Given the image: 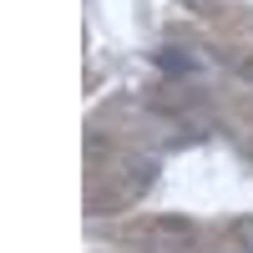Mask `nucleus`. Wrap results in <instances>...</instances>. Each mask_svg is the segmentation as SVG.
Here are the masks:
<instances>
[{
  "label": "nucleus",
  "mask_w": 253,
  "mask_h": 253,
  "mask_svg": "<svg viewBox=\"0 0 253 253\" xmlns=\"http://www.w3.org/2000/svg\"><path fill=\"white\" fill-rule=\"evenodd\" d=\"M243 71H248V76H253V61H248V66H243Z\"/></svg>",
  "instance_id": "nucleus-1"
}]
</instances>
